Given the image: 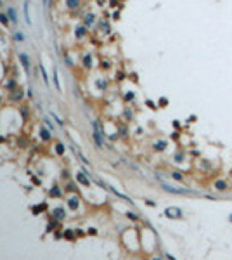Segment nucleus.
I'll return each mask as SVG.
<instances>
[{"instance_id":"nucleus-1","label":"nucleus","mask_w":232,"mask_h":260,"mask_svg":"<svg viewBox=\"0 0 232 260\" xmlns=\"http://www.w3.org/2000/svg\"><path fill=\"white\" fill-rule=\"evenodd\" d=\"M94 139H95V142H97L99 148L104 146V134H102V128H100L99 121H94Z\"/></svg>"},{"instance_id":"nucleus-2","label":"nucleus","mask_w":232,"mask_h":260,"mask_svg":"<svg viewBox=\"0 0 232 260\" xmlns=\"http://www.w3.org/2000/svg\"><path fill=\"white\" fill-rule=\"evenodd\" d=\"M165 215L168 219H182V210L177 207H168L165 210Z\"/></svg>"},{"instance_id":"nucleus-3","label":"nucleus","mask_w":232,"mask_h":260,"mask_svg":"<svg viewBox=\"0 0 232 260\" xmlns=\"http://www.w3.org/2000/svg\"><path fill=\"white\" fill-rule=\"evenodd\" d=\"M161 187H163V189H166L168 193H175V194H187V191L180 189V187H173V186H170V184H166V182H161Z\"/></svg>"},{"instance_id":"nucleus-4","label":"nucleus","mask_w":232,"mask_h":260,"mask_svg":"<svg viewBox=\"0 0 232 260\" xmlns=\"http://www.w3.org/2000/svg\"><path fill=\"white\" fill-rule=\"evenodd\" d=\"M19 59H21V64H23V68H24L26 71H29V57L26 56V54L21 52V54H19Z\"/></svg>"},{"instance_id":"nucleus-5","label":"nucleus","mask_w":232,"mask_h":260,"mask_svg":"<svg viewBox=\"0 0 232 260\" xmlns=\"http://www.w3.org/2000/svg\"><path fill=\"white\" fill-rule=\"evenodd\" d=\"M64 217H66V213H64V210H62V208H56V210H54V219L62 220Z\"/></svg>"},{"instance_id":"nucleus-6","label":"nucleus","mask_w":232,"mask_h":260,"mask_svg":"<svg viewBox=\"0 0 232 260\" xmlns=\"http://www.w3.org/2000/svg\"><path fill=\"white\" fill-rule=\"evenodd\" d=\"M24 17H26V23L31 24V17H29V2L28 0L24 2Z\"/></svg>"},{"instance_id":"nucleus-7","label":"nucleus","mask_w":232,"mask_h":260,"mask_svg":"<svg viewBox=\"0 0 232 260\" xmlns=\"http://www.w3.org/2000/svg\"><path fill=\"white\" fill-rule=\"evenodd\" d=\"M76 179H78V182H82L83 186H88V184H90V180L85 177V173H78V175H76Z\"/></svg>"},{"instance_id":"nucleus-8","label":"nucleus","mask_w":232,"mask_h":260,"mask_svg":"<svg viewBox=\"0 0 232 260\" xmlns=\"http://www.w3.org/2000/svg\"><path fill=\"white\" fill-rule=\"evenodd\" d=\"M215 187H216L218 191H225V189H227V184H225L224 180H216V182H215Z\"/></svg>"},{"instance_id":"nucleus-9","label":"nucleus","mask_w":232,"mask_h":260,"mask_svg":"<svg viewBox=\"0 0 232 260\" xmlns=\"http://www.w3.org/2000/svg\"><path fill=\"white\" fill-rule=\"evenodd\" d=\"M40 137H42L43 140H49V139H50V132L47 130V128H42V132H40Z\"/></svg>"},{"instance_id":"nucleus-10","label":"nucleus","mask_w":232,"mask_h":260,"mask_svg":"<svg viewBox=\"0 0 232 260\" xmlns=\"http://www.w3.org/2000/svg\"><path fill=\"white\" fill-rule=\"evenodd\" d=\"M66 4H68V7H69V9H75V7H78L80 0H66Z\"/></svg>"},{"instance_id":"nucleus-11","label":"nucleus","mask_w":232,"mask_h":260,"mask_svg":"<svg viewBox=\"0 0 232 260\" xmlns=\"http://www.w3.org/2000/svg\"><path fill=\"white\" fill-rule=\"evenodd\" d=\"M68 205H69V208H78V198H71Z\"/></svg>"},{"instance_id":"nucleus-12","label":"nucleus","mask_w":232,"mask_h":260,"mask_svg":"<svg viewBox=\"0 0 232 260\" xmlns=\"http://www.w3.org/2000/svg\"><path fill=\"white\" fill-rule=\"evenodd\" d=\"M54 85L57 90H61V83H59V76H57V71L54 70Z\"/></svg>"},{"instance_id":"nucleus-13","label":"nucleus","mask_w":232,"mask_h":260,"mask_svg":"<svg viewBox=\"0 0 232 260\" xmlns=\"http://www.w3.org/2000/svg\"><path fill=\"white\" fill-rule=\"evenodd\" d=\"M94 19H95V17H94V14H88V16L85 17V24H87V26L94 24Z\"/></svg>"},{"instance_id":"nucleus-14","label":"nucleus","mask_w":232,"mask_h":260,"mask_svg":"<svg viewBox=\"0 0 232 260\" xmlns=\"http://www.w3.org/2000/svg\"><path fill=\"white\" fill-rule=\"evenodd\" d=\"M9 16H11L12 23H16V21H17V17H16V11H14V9H9Z\"/></svg>"},{"instance_id":"nucleus-15","label":"nucleus","mask_w":232,"mask_h":260,"mask_svg":"<svg viewBox=\"0 0 232 260\" xmlns=\"http://www.w3.org/2000/svg\"><path fill=\"white\" fill-rule=\"evenodd\" d=\"M165 146H166V142H156V146H154V148H156L158 151H163V149H165Z\"/></svg>"},{"instance_id":"nucleus-16","label":"nucleus","mask_w":232,"mask_h":260,"mask_svg":"<svg viewBox=\"0 0 232 260\" xmlns=\"http://www.w3.org/2000/svg\"><path fill=\"white\" fill-rule=\"evenodd\" d=\"M0 23H2V24H9V19H7L5 14H0Z\"/></svg>"},{"instance_id":"nucleus-17","label":"nucleus","mask_w":232,"mask_h":260,"mask_svg":"<svg viewBox=\"0 0 232 260\" xmlns=\"http://www.w3.org/2000/svg\"><path fill=\"white\" fill-rule=\"evenodd\" d=\"M50 194H52V196H54V198H57V196H61V191L57 189V187H54V189L50 191Z\"/></svg>"},{"instance_id":"nucleus-18","label":"nucleus","mask_w":232,"mask_h":260,"mask_svg":"<svg viewBox=\"0 0 232 260\" xmlns=\"http://www.w3.org/2000/svg\"><path fill=\"white\" fill-rule=\"evenodd\" d=\"M76 35H78V37H83V35H85V28H82V26L76 28Z\"/></svg>"},{"instance_id":"nucleus-19","label":"nucleus","mask_w":232,"mask_h":260,"mask_svg":"<svg viewBox=\"0 0 232 260\" xmlns=\"http://www.w3.org/2000/svg\"><path fill=\"white\" fill-rule=\"evenodd\" d=\"M56 151H57L59 154H62V153H64V146H62V144H57V146H56Z\"/></svg>"},{"instance_id":"nucleus-20","label":"nucleus","mask_w":232,"mask_h":260,"mask_svg":"<svg viewBox=\"0 0 232 260\" xmlns=\"http://www.w3.org/2000/svg\"><path fill=\"white\" fill-rule=\"evenodd\" d=\"M40 70H42V75H43V82H45V83H49V78H47V73H45V70H43V66H42Z\"/></svg>"},{"instance_id":"nucleus-21","label":"nucleus","mask_w":232,"mask_h":260,"mask_svg":"<svg viewBox=\"0 0 232 260\" xmlns=\"http://www.w3.org/2000/svg\"><path fill=\"white\" fill-rule=\"evenodd\" d=\"M172 177H173V179H177V180H180V179H182V175H180L178 172H173V173H172Z\"/></svg>"},{"instance_id":"nucleus-22","label":"nucleus","mask_w":232,"mask_h":260,"mask_svg":"<svg viewBox=\"0 0 232 260\" xmlns=\"http://www.w3.org/2000/svg\"><path fill=\"white\" fill-rule=\"evenodd\" d=\"M16 40L23 42V40H24V35H23V33H16Z\"/></svg>"},{"instance_id":"nucleus-23","label":"nucleus","mask_w":232,"mask_h":260,"mask_svg":"<svg viewBox=\"0 0 232 260\" xmlns=\"http://www.w3.org/2000/svg\"><path fill=\"white\" fill-rule=\"evenodd\" d=\"M45 123H47V127H49V128H50V130H52V128H54V125L50 123V120H49V118H45Z\"/></svg>"},{"instance_id":"nucleus-24","label":"nucleus","mask_w":232,"mask_h":260,"mask_svg":"<svg viewBox=\"0 0 232 260\" xmlns=\"http://www.w3.org/2000/svg\"><path fill=\"white\" fill-rule=\"evenodd\" d=\"M52 116H54V118H56V121H57V123H59V125H62V120H61V118H59V116H57V115H54V113H52Z\"/></svg>"},{"instance_id":"nucleus-25","label":"nucleus","mask_w":232,"mask_h":260,"mask_svg":"<svg viewBox=\"0 0 232 260\" xmlns=\"http://www.w3.org/2000/svg\"><path fill=\"white\" fill-rule=\"evenodd\" d=\"M128 215V219H132V220H137V215L135 213H127Z\"/></svg>"},{"instance_id":"nucleus-26","label":"nucleus","mask_w":232,"mask_h":260,"mask_svg":"<svg viewBox=\"0 0 232 260\" xmlns=\"http://www.w3.org/2000/svg\"><path fill=\"white\" fill-rule=\"evenodd\" d=\"M97 87H99V89H104V87H106V83H104V82H97Z\"/></svg>"},{"instance_id":"nucleus-27","label":"nucleus","mask_w":232,"mask_h":260,"mask_svg":"<svg viewBox=\"0 0 232 260\" xmlns=\"http://www.w3.org/2000/svg\"><path fill=\"white\" fill-rule=\"evenodd\" d=\"M83 61H85V66H90V57H85Z\"/></svg>"},{"instance_id":"nucleus-28","label":"nucleus","mask_w":232,"mask_h":260,"mask_svg":"<svg viewBox=\"0 0 232 260\" xmlns=\"http://www.w3.org/2000/svg\"><path fill=\"white\" fill-rule=\"evenodd\" d=\"M66 238H68V239H73V232L68 231V232H66Z\"/></svg>"},{"instance_id":"nucleus-29","label":"nucleus","mask_w":232,"mask_h":260,"mask_svg":"<svg viewBox=\"0 0 232 260\" xmlns=\"http://www.w3.org/2000/svg\"><path fill=\"white\" fill-rule=\"evenodd\" d=\"M76 189V186H73V184H69V186H68V191H75Z\"/></svg>"},{"instance_id":"nucleus-30","label":"nucleus","mask_w":232,"mask_h":260,"mask_svg":"<svg viewBox=\"0 0 232 260\" xmlns=\"http://www.w3.org/2000/svg\"><path fill=\"white\" fill-rule=\"evenodd\" d=\"M43 4H47V0H43Z\"/></svg>"}]
</instances>
